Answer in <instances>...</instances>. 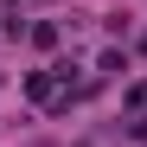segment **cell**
Listing matches in <instances>:
<instances>
[{"instance_id":"6da1fadb","label":"cell","mask_w":147,"mask_h":147,"mask_svg":"<svg viewBox=\"0 0 147 147\" xmlns=\"http://www.w3.org/2000/svg\"><path fill=\"white\" fill-rule=\"evenodd\" d=\"M26 90H32V96H38V102H51V96H58V83H51V77H45V70H38V77H32V83H26Z\"/></svg>"}]
</instances>
